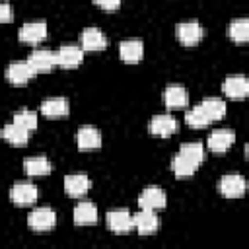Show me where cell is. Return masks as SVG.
Returning a JSON list of instances; mask_svg holds the SVG:
<instances>
[{"label":"cell","instance_id":"cell-31","mask_svg":"<svg viewBox=\"0 0 249 249\" xmlns=\"http://www.w3.org/2000/svg\"><path fill=\"white\" fill-rule=\"evenodd\" d=\"M12 18H14L12 6L6 2H0V23H8V21H12Z\"/></svg>","mask_w":249,"mask_h":249},{"label":"cell","instance_id":"cell-22","mask_svg":"<svg viewBox=\"0 0 249 249\" xmlns=\"http://www.w3.org/2000/svg\"><path fill=\"white\" fill-rule=\"evenodd\" d=\"M2 138L12 146H25L27 138H29V130H25L23 126H19L12 121L10 124H6L2 128Z\"/></svg>","mask_w":249,"mask_h":249},{"label":"cell","instance_id":"cell-18","mask_svg":"<svg viewBox=\"0 0 249 249\" xmlns=\"http://www.w3.org/2000/svg\"><path fill=\"white\" fill-rule=\"evenodd\" d=\"M70 111V105H68V99L66 97H51V99H45L41 103V113L49 119H60V117H66Z\"/></svg>","mask_w":249,"mask_h":249},{"label":"cell","instance_id":"cell-15","mask_svg":"<svg viewBox=\"0 0 249 249\" xmlns=\"http://www.w3.org/2000/svg\"><path fill=\"white\" fill-rule=\"evenodd\" d=\"M91 183H89V177L84 175V173H76V175H68L64 179V191L68 196L72 198H78V196H84L88 191H89Z\"/></svg>","mask_w":249,"mask_h":249},{"label":"cell","instance_id":"cell-17","mask_svg":"<svg viewBox=\"0 0 249 249\" xmlns=\"http://www.w3.org/2000/svg\"><path fill=\"white\" fill-rule=\"evenodd\" d=\"M163 103L167 109H181L189 103V93L183 86H167L165 91H163Z\"/></svg>","mask_w":249,"mask_h":249},{"label":"cell","instance_id":"cell-3","mask_svg":"<svg viewBox=\"0 0 249 249\" xmlns=\"http://www.w3.org/2000/svg\"><path fill=\"white\" fill-rule=\"evenodd\" d=\"M39 198V191L31 183H18L10 189V200L16 206H31Z\"/></svg>","mask_w":249,"mask_h":249},{"label":"cell","instance_id":"cell-11","mask_svg":"<svg viewBox=\"0 0 249 249\" xmlns=\"http://www.w3.org/2000/svg\"><path fill=\"white\" fill-rule=\"evenodd\" d=\"M148 130H150V134H154V136L167 138V136H171V134L177 132V121H175L171 115H156V117L150 119Z\"/></svg>","mask_w":249,"mask_h":249},{"label":"cell","instance_id":"cell-28","mask_svg":"<svg viewBox=\"0 0 249 249\" xmlns=\"http://www.w3.org/2000/svg\"><path fill=\"white\" fill-rule=\"evenodd\" d=\"M14 123L16 124H19V126H23L25 130H35L37 128V123H39V119H37V113H33V111H27V109H21V111H18L16 115H14Z\"/></svg>","mask_w":249,"mask_h":249},{"label":"cell","instance_id":"cell-19","mask_svg":"<svg viewBox=\"0 0 249 249\" xmlns=\"http://www.w3.org/2000/svg\"><path fill=\"white\" fill-rule=\"evenodd\" d=\"M76 144L80 150H95L101 146V132L93 126H82L76 132Z\"/></svg>","mask_w":249,"mask_h":249},{"label":"cell","instance_id":"cell-27","mask_svg":"<svg viewBox=\"0 0 249 249\" xmlns=\"http://www.w3.org/2000/svg\"><path fill=\"white\" fill-rule=\"evenodd\" d=\"M177 154L185 156L187 160L195 161L196 165H200V163L204 161V158H206V150H204V146H202L200 142H189V144H183V146L179 148Z\"/></svg>","mask_w":249,"mask_h":249},{"label":"cell","instance_id":"cell-30","mask_svg":"<svg viewBox=\"0 0 249 249\" xmlns=\"http://www.w3.org/2000/svg\"><path fill=\"white\" fill-rule=\"evenodd\" d=\"M101 10H105V12H115V10H119V6H121V0H93Z\"/></svg>","mask_w":249,"mask_h":249},{"label":"cell","instance_id":"cell-10","mask_svg":"<svg viewBox=\"0 0 249 249\" xmlns=\"http://www.w3.org/2000/svg\"><path fill=\"white\" fill-rule=\"evenodd\" d=\"M56 62L62 68H76L84 62V49L76 45H64L56 51Z\"/></svg>","mask_w":249,"mask_h":249},{"label":"cell","instance_id":"cell-7","mask_svg":"<svg viewBox=\"0 0 249 249\" xmlns=\"http://www.w3.org/2000/svg\"><path fill=\"white\" fill-rule=\"evenodd\" d=\"M45 37H47V23L43 21L23 23L18 31V39L27 45H39L41 41H45Z\"/></svg>","mask_w":249,"mask_h":249},{"label":"cell","instance_id":"cell-6","mask_svg":"<svg viewBox=\"0 0 249 249\" xmlns=\"http://www.w3.org/2000/svg\"><path fill=\"white\" fill-rule=\"evenodd\" d=\"M132 224H134V230L140 235H150V233H156L158 231L160 218L156 216V210L142 208L138 214H132Z\"/></svg>","mask_w":249,"mask_h":249},{"label":"cell","instance_id":"cell-2","mask_svg":"<svg viewBox=\"0 0 249 249\" xmlns=\"http://www.w3.org/2000/svg\"><path fill=\"white\" fill-rule=\"evenodd\" d=\"M27 226L35 231H49L56 226V214L53 208H35L27 216Z\"/></svg>","mask_w":249,"mask_h":249},{"label":"cell","instance_id":"cell-8","mask_svg":"<svg viewBox=\"0 0 249 249\" xmlns=\"http://www.w3.org/2000/svg\"><path fill=\"white\" fill-rule=\"evenodd\" d=\"M222 91L226 97L230 99H245L249 93V82L245 76L237 74V76H228L222 84Z\"/></svg>","mask_w":249,"mask_h":249},{"label":"cell","instance_id":"cell-1","mask_svg":"<svg viewBox=\"0 0 249 249\" xmlns=\"http://www.w3.org/2000/svg\"><path fill=\"white\" fill-rule=\"evenodd\" d=\"M27 64L31 66V70H33L35 74L51 72L54 66H58V62H56V53L47 51V49H35V51L29 54Z\"/></svg>","mask_w":249,"mask_h":249},{"label":"cell","instance_id":"cell-29","mask_svg":"<svg viewBox=\"0 0 249 249\" xmlns=\"http://www.w3.org/2000/svg\"><path fill=\"white\" fill-rule=\"evenodd\" d=\"M185 121H187V124H189L191 128H204V126H208V124H210V123H208V119L204 117V113L200 111V107H198V105H196V107H193L191 111H187Z\"/></svg>","mask_w":249,"mask_h":249},{"label":"cell","instance_id":"cell-20","mask_svg":"<svg viewBox=\"0 0 249 249\" xmlns=\"http://www.w3.org/2000/svg\"><path fill=\"white\" fill-rule=\"evenodd\" d=\"M198 107L204 113V117L208 119V123H214V121H220V119L226 117V103H224V99L206 97L202 103H198Z\"/></svg>","mask_w":249,"mask_h":249},{"label":"cell","instance_id":"cell-21","mask_svg":"<svg viewBox=\"0 0 249 249\" xmlns=\"http://www.w3.org/2000/svg\"><path fill=\"white\" fill-rule=\"evenodd\" d=\"M107 47V37L95 29V27H88L82 31V49L84 51H103Z\"/></svg>","mask_w":249,"mask_h":249},{"label":"cell","instance_id":"cell-16","mask_svg":"<svg viewBox=\"0 0 249 249\" xmlns=\"http://www.w3.org/2000/svg\"><path fill=\"white\" fill-rule=\"evenodd\" d=\"M119 56H121L123 62H128V64L138 62L144 56V45H142V41H138V39L123 41L119 45Z\"/></svg>","mask_w":249,"mask_h":249},{"label":"cell","instance_id":"cell-23","mask_svg":"<svg viewBox=\"0 0 249 249\" xmlns=\"http://www.w3.org/2000/svg\"><path fill=\"white\" fill-rule=\"evenodd\" d=\"M53 169V163L43 158V156H35V158H27L23 160V171L31 177H39V175H49Z\"/></svg>","mask_w":249,"mask_h":249},{"label":"cell","instance_id":"cell-9","mask_svg":"<svg viewBox=\"0 0 249 249\" xmlns=\"http://www.w3.org/2000/svg\"><path fill=\"white\" fill-rule=\"evenodd\" d=\"M107 228L115 233H128L130 230H134L132 214L128 210H123V208L107 212Z\"/></svg>","mask_w":249,"mask_h":249},{"label":"cell","instance_id":"cell-24","mask_svg":"<svg viewBox=\"0 0 249 249\" xmlns=\"http://www.w3.org/2000/svg\"><path fill=\"white\" fill-rule=\"evenodd\" d=\"M97 222V208L93 202H80L74 208V224L78 226H91Z\"/></svg>","mask_w":249,"mask_h":249},{"label":"cell","instance_id":"cell-14","mask_svg":"<svg viewBox=\"0 0 249 249\" xmlns=\"http://www.w3.org/2000/svg\"><path fill=\"white\" fill-rule=\"evenodd\" d=\"M33 76H35V72L31 70V66L27 64V60L25 62H12L6 68V78L14 86H25Z\"/></svg>","mask_w":249,"mask_h":249},{"label":"cell","instance_id":"cell-26","mask_svg":"<svg viewBox=\"0 0 249 249\" xmlns=\"http://www.w3.org/2000/svg\"><path fill=\"white\" fill-rule=\"evenodd\" d=\"M196 163L195 161H191V160H187L185 156H181V154H177L175 158H173V161H171V171L175 173V177H179V179H183V177H191L195 171H196Z\"/></svg>","mask_w":249,"mask_h":249},{"label":"cell","instance_id":"cell-25","mask_svg":"<svg viewBox=\"0 0 249 249\" xmlns=\"http://www.w3.org/2000/svg\"><path fill=\"white\" fill-rule=\"evenodd\" d=\"M228 35L231 41L235 43H245L249 39V19L247 18H239V19H233L228 27Z\"/></svg>","mask_w":249,"mask_h":249},{"label":"cell","instance_id":"cell-13","mask_svg":"<svg viewBox=\"0 0 249 249\" xmlns=\"http://www.w3.org/2000/svg\"><path fill=\"white\" fill-rule=\"evenodd\" d=\"M233 140H235V134H233L231 130H228V128H218V130H214V132L208 136L206 148H208L210 152H214V154H224L226 150H230V146L233 144Z\"/></svg>","mask_w":249,"mask_h":249},{"label":"cell","instance_id":"cell-5","mask_svg":"<svg viewBox=\"0 0 249 249\" xmlns=\"http://www.w3.org/2000/svg\"><path fill=\"white\" fill-rule=\"evenodd\" d=\"M218 189L220 193L226 196V198H239L245 195V189H247V183L241 175L237 173H231V175H224L218 183Z\"/></svg>","mask_w":249,"mask_h":249},{"label":"cell","instance_id":"cell-12","mask_svg":"<svg viewBox=\"0 0 249 249\" xmlns=\"http://www.w3.org/2000/svg\"><path fill=\"white\" fill-rule=\"evenodd\" d=\"M165 202H167V196L160 187H146L138 196L140 208H146V210H160L165 206Z\"/></svg>","mask_w":249,"mask_h":249},{"label":"cell","instance_id":"cell-4","mask_svg":"<svg viewBox=\"0 0 249 249\" xmlns=\"http://www.w3.org/2000/svg\"><path fill=\"white\" fill-rule=\"evenodd\" d=\"M175 35L185 47H195L204 37V29L198 21H183L175 27Z\"/></svg>","mask_w":249,"mask_h":249}]
</instances>
